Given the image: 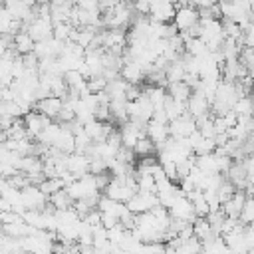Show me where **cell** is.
Here are the masks:
<instances>
[{
    "mask_svg": "<svg viewBox=\"0 0 254 254\" xmlns=\"http://www.w3.org/2000/svg\"><path fill=\"white\" fill-rule=\"evenodd\" d=\"M20 198H22V204L26 210H42L48 202V196L38 187H32V185H28L20 190Z\"/></svg>",
    "mask_w": 254,
    "mask_h": 254,
    "instance_id": "cell-5",
    "label": "cell"
},
{
    "mask_svg": "<svg viewBox=\"0 0 254 254\" xmlns=\"http://www.w3.org/2000/svg\"><path fill=\"white\" fill-rule=\"evenodd\" d=\"M145 137L155 145V149H159L169 139V127L163 125V123H157V121L149 119L147 125H145Z\"/></svg>",
    "mask_w": 254,
    "mask_h": 254,
    "instance_id": "cell-11",
    "label": "cell"
},
{
    "mask_svg": "<svg viewBox=\"0 0 254 254\" xmlns=\"http://www.w3.org/2000/svg\"><path fill=\"white\" fill-rule=\"evenodd\" d=\"M71 30H73V28H71L67 22H64V24H54V28H52V38L58 40V42H67Z\"/></svg>",
    "mask_w": 254,
    "mask_h": 254,
    "instance_id": "cell-24",
    "label": "cell"
},
{
    "mask_svg": "<svg viewBox=\"0 0 254 254\" xmlns=\"http://www.w3.org/2000/svg\"><path fill=\"white\" fill-rule=\"evenodd\" d=\"M34 46H36V42H34V40L30 38V34L24 32V30H20L18 34L12 36V48L16 50L18 56H24V54L34 52Z\"/></svg>",
    "mask_w": 254,
    "mask_h": 254,
    "instance_id": "cell-13",
    "label": "cell"
},
{
    "mask_svg": "<svg viewBox=\"0 0 254 254\" xmlns=\"http://www.w3.org/2000/svg\"><path fill=\"white\" fill-rule=\"evenodd\" d=\"M52 22L50 20H40V18H36L30 26H28V34H30V38L34 40V42H44V40H48V38H52Z\"/></svg>",
    "mask_w": 254,
    "mask_h": 254,
    "instance_id": "cell-12",
    "label": "cell"
},
{
    "mask_svg": "<svg viewBox=\"0 0 254 254\" xmlns=\"http://www.w3.org/2000/svg\"><path fill=\"white\" fill-rule=\"evenodd\" d=\"M165 91L175 99V101H181V103H187V99L190 97L192 89L185 83V81H177V83H167Z\"/></svg>",
    "mask_w": 254,
    "mask_h": 254,
    "instance_id": "cell-16",
    "label": "cell"
},
{
    "mask_svg": "<svg viewBox=\"0 0 254 254\" xmlns=\"http://www.w3.org/2000/svg\"><path fill=\"white\" fill-rule=\"evenodd\" d=\"M192 236H194L196 240H200V244H206V242H210L216 234L212 232V228H210V224L206 222V218H194V222H192Z\"/></svg>",
    "mask_w": 254,
    "mask_h": 254,
    "instance_id": "cell-15",
    "label": "cell"
},
{
    "mask_svg": "<svg viewBox=\"0 0 254 254\" xmlns=\"http://www.w3.org/2000/svg\"><path fill=\"white\" fill-rule=\"evenodd\" d=\"M6 141V135H4V131H0V145Z\"/></svg>",
    "mask_w": 254,
    "mask_h": 254,
    "instance_id": "cell-33",
    "label": "cell"
},
{
    "mask_svg": "<svg viewBox=\"0 0 254 254\" xmlns=\"http://www.w3.org/2000/svg\"><path fill=\"white\" fill-rule=\"evenodd\" d=\"M2 8H4V2H0V10H2Z\"/></svg>",
    "mask_w": 254,
    "mask_h": 254,
    "instance_id": "cell-35",
    "label": "cell"
},
{
    "mask_svg": "<svg viewBox=\"0 0 254 254\" xmlns=\"http://www.w3.org/2000/svg\"><path fill=\"white\" fill-rule=\"evenodd\" d=\"M65 171L73 179H79V177L89 173V159L85 155H79V153H69L65 157Z\"/></svg>",
    "mask_w": 254,
    "mask_h": 254,
    "instance_id": "cell-9",
    "label": "cell"
},
{
    "mask_svg": "<svg viewBox=\"0 0 254 254\" xmlns=\"http://www.w3.org/2000/svg\"><path fill=\"white\" fill-rule=\"evenodd\" d=\"M238 62L252 73V64H254V52H252V48H242L240 54H238Z\"/></svg>",
    "mask_w": 254,
    "mask_h": 254,
    "instance_id": "cell-27",
    "label": "cell"
},
{
    "mask_svg": "<svg viewBox=\"0 0 254 254\" xmlns=\"http://www.w3.org/2000/svg\"><path fill=\"white\" fill-rule=\"evenodd\" d=\"M22 121H24L26 135H28V139H32V141H36V137L52 123V119L40 115L38 111H28L26 115H22Z\"/></svg>",
    "mask_w": 254,
    "mask_h": 254,
    "instance_id": "cell-3",
    "label": "cell"
},
{
    "mask_svg": "<svg viewBox=\"0 0 254 254\" xmlns=\"http://www.w3.org/2000/svg\"><path fill=\"white\" fill-rule=\"evenodd\" d=\"M173 24L179 32H187L190 30L194 24H198V10L192 6V4H185V6H179L175 16H173Z\"/></svg>",
    "mask_w": 254,
    "mask_h": 254,
    "instance_id": "cell-2",
    "label": "cell"
},
{
    "mask_svg": "<svg viewBox=\"0 0 254 254\" xmlns=\"http://www.w3.org/2000/svg\"><path fill=\"white\" fill-rule=\"evenodd\" d=\"M38 189H40L46 196H50V194H54L56 190H62V189H64V181H62L60 177H56V179H44V181L38 185Z\"/></svg>",
    "mask_w": 254,
    "mask_h": 254,
    "instance_id": "cell-21",
    "label": "cell"
},
{
    "mask_svg": "<svg viewBox=\"0 0 254 254\" xmlns=\"http://www.w3.org/2000/svg\"><path fill=\"white\" fill-rule=\"evenodd\" d=\"M62 105H64V101H62L60 97L48 95V97H44V99L36 101L32 111H38L40 115H44V117H48V119H52V121H54V119L58 117V113H60Z\"/></svg>",
    "mask_w": 254,
    "mask_h": 254,
    "instance_id": "cell-10",
    "label": "cell"
},
{
    "mask_svg": "<svg viewBox=\"0 0 254 254\" xmlns=\"http://www.w3.org/2000/svg\"><path fill=\"white\" fill-rule=\"evenodd\" d=\"M0 2H4V0H0Z\"/></svg>",
    "mask_w": 254,
    "mask_h": 254,
    "instance_id": "cell-37",
    "label": "cell"
},
{
    "mask_svg": "<svg viewBox=\"0 0 254 254\" xmlns=\"http://www.w3.org/2000/svg\"><path fill=\"white\" fill-rule=\"evenodd\" d=\"M234 190H236V189H234V187H232V185H230V183L224 179V181L220 183V187L216 189V196H218V202H220V204H222V202H226V200H228V198L234 194Z\"/></svg>",
    "mask_w": 254,
    "mask_h": 254,
    "instance_id": "cell-26",
    "label": "cell"
},
{
    "mask_svg": "<svg viewBox=\"0 0 254 254\" xmlns=\"http://www.w3.org/2000/svg\"><path fill=\"white\" fill-rule=\"evenodd\" d=\"M167 127H169V137H173V139H187L190 133L196 131L194 119H192L189 113H185V115H181V117L169 121Z\"/></svg>",
    "mask_w": 254,
    "mask_h": 254,
    "instance_id": "cell-4",
    "label": "cell"
},
{
    "mask_svg": "<svg viewBox=\"0 0 254 254\" xmlns=\"http://www.w3.org/2000/svg\"><path fill=\"white\" fill-rule=\"evenodd\" d=\"M52 147H56L60 153H64V155H69V153H73V149H75V143H73V133L65 127V125H62V131H60V135L56 137V141H54V145Z\"/></svg>",
    "mask_w": 254,
    "mask_h": 254,
    "instance_id": "cell-14",
    "label": "cell"
},
{
    "mask_svg": "<svg viewBox=\"0 0 254 254\" xmlns=\"http://www.w3.org/2000/svg\"><path fill=\"white\" fill-rule=\"evenodd\" d=\"M105 85H107V81L103 79V75H95V77L85 79V87H87L89 93H99V91L105 89Z\"/></svg>",
    "mask_w": 254,
    "mask_h": 254,
    "instance_id": "cell-25",
    "label": "cell"
},
{
    "mask_svg": "<svg viewBox=\"0 0 254 254\" xmlns=\"http://www.w3.org/2000/svg\"><path fill=\"white\" fill-rule=\"evenodd\" d=\"M185 52L192 58H198V56L206 54L208 50H206V46L200 38H189V40H185Z\"/></svg>",
    "mask_w": 254,
    "mask_h": 254,
    "instance_id": "cell-20",
    "label": "cell"
},
{
    "mask_svg": "<svg viewBox=\"0 0 254 254\" xmlns=\"http://www.w3.org/2000/svg\"><path fill=\"white\" fill-rule=\"evenodd\" d=\"M131 6H133V12L139 14V16H149V12H151L149 0H133Z\"/></svg>",
    "mask_w": 254,
    "mask_h": 254,
    "instance_id": "cell-30",
    "label": "cell"
},
{
    "mask_svg": "<svg viewBox=\"0 0 254 254\" xmlns=\"http://www.w3.org/2000/svg\"><path fill=\"white\" fill-rule=\"evenodd\" d=\"M48 204H50L54 210H67V208H71L73 200H71V198L67 196V192L62 189V190H56L54 194L48 196Z\"/></svg>",
    "mask_w": 254,
    "mask_h": 254,
    "instance_id": "cell-17",
    "label": "cell"
},
{
    "mask_svg": "<svg viewBox=\"0 0 254 254\" xmlns=\"http://www.w3.org/2000/svg\"><path fill=\"white\" fill-rule=\"evenodd\" d=\"M252 220H254V200L252 198H246L244 204H242V208H240L238 222L246 226V224H252Z\"/></svg>",
    "mask_w": 254,
    "mask_h": 254,
    "instance_id": "cell-23",
    "label": "cell"
},
{
    "mask_svg": "<svg viewBox=\"0 0 254 254\" xmlns=\"http://www.w3.org/2000/svg\"><path fill=\"white\" fill-rule=\"evenodd\" d=\"M141 93H143V87H141V85H131V83H129V85H127V91H125V99H127V101H135Z\"/></svg>",
    "mask_w": 254,
    "mask_h": 254,
    "instance_id": "cell-31",
    "label": "cell"
},
{
    "mask_svg": "<svg viewBox=\"0 0 254 254\" xmlns=\"http://www.w3.org/2000/svg\"><path fill=\"white\" fill-rule=\"evenodd\" d=\"M8 210H12V208H10V204L0 196V212H8Z\"/></svg>",
    "mask_w": 254,
    "mask_h": 254,
    "instance_id": "cell-32",
    "label": "cell"
},
{
    "mask_svg": "<svg viewBox=\"0 0 254 254\" xmlns=\"http://www.w3.org/2000/svg\"><path fill=\"white\" fill-rule=\"evenodd\" d=\"M133 153H135V159H141V157H151V155H155L157 149H155V145H153L147 137H143V139H139V141L133 145Z\"/></svg>",
    "mask_w": 254,
    "mask_h": 254,
    "instance_id": "cell-19",
    "label": "cell"
},
{
    "mask_svg": "<svg viewBox=\"0 0 254 254\" xmlns=\"http://www.w3.org/2000/svg\"><path fill=\"white\" fill-rule=\"evenodd\" d=\"M232 111H234L238 117H248V115L252 113V101H250V97H248V95L238 97V99L234 101V105H232Z\"/></svg>",
    "mask_w": 254,
    "mask_h": 254,
    "instance_id": "cell-22",
    "label": "cell"
},
{
    "mask_svg": "<svg viewBox=\"0 0 254 254\" xmlns=\"http://www.w3.org/2000/svg\"><path fill=\"white\" fill-rule=\"evenodd\" d=\"M157 204H159V200H157V194H155V192H139V190L125 202L127 210L133 212V214L149 212V210L155 208Z\"/></svg>",
    "mask_w": 254,
    "mask_h": 254,
    "instance_id": "cell-1",
    "label": "cell"
},
{
    "mask_svg": "<svg viewBox=\"0 0 254 254\" xmlns=\"http://www.w3.org/2000/svg\"><path fill=\"white\" fill-rule=\"evenodd\" d=\"M36 4H50V0H36Z\"/></svg>",
    "mask_w": 254,
    "mask_h": 254,
    "instance_id": "cell-34",
    "label": "cell"
},
{
    "mask_svg": "<svg viewBox=\"0 0 254 254\" xmlns=\"http://www.w3.org/2000/svg\"><path fill=\"white\" fill-rule=\"evenodd\" d=\"M0 101H2V97H0Z\"/></svg>",
    "mask_w": 254,
    "mask_h": 254,
    "instance_id": "cell-36",
    "label": "cell"
},
{
    "mask_svg": "<svg viewBox=\"0 0 254 254\" xmlns=\"http://www.w3.org/2000/svg\"><path fill=\"white\" fill-rule=\"evenodd\" d=\"M187 113H189L192 119H196V117H202V115L210 113V103L206 101V97H204L200 91L192 89L190 97L187 99Z\"/></svg>",
    "mask_w": 254,
    "mask_h": 254,
    "instance_id": "cell-8",
    "label": "cell"
},
{
    "mask_svg": "<svg viewBox=\"0 0 254 254\" xmlns=\"http://www.w3.org/2000/svg\"><path fill=\"white\" fill-rule=\"evenodd\" d=\"M183 75H185V67L181 64V58L171 62L167 67H165V77H167V83H177V81H183Z\"/></svg>",
    "mask_w": 254,
    "mask_h": 254,
    "instance_id": "cell-18",
    "label": "cell"
},
{
    "mask_svg": "<svg viewBox=\"0 0 254 254\" xmlns=\"http://www.w3.org/2000/svg\"><path fill=\"white\" fill-rule=\"evenodd\" d=\"M169 216L175 220H185V222H194V212H192V204L187 200V196H179L173 200V204L167 208Z\"/></svg>",
    "mask_w": 254,
    "mask_h": 254,
    "instance_id": "cell-6",
    "label": "cell"
},
{
    "mask_svg": "<svg viewBox=\"0 0 254 254\" xmlns=\"http://www.w3.org/2000/svg\"><path fill=\"white\" fill-rule=\"evenodd\" d=\"M107 171V163L99 157H91L89 159V175H99V173H105Z\"/></svg>",
    "mask_w": 254,
    "mask_h": 254,
    "instance_id": "cell-29",
    "label": "cell"
},
{
    "mask_svg": "<svg viewBox=\"0 0 254 254\" xmlns=\"http://www.w3.org/2000/svg\"><path fill=\"white\" fill-rule=\"evenodd\" d=\"M12 22H14V18L10 16V12L2 8V10H0V36H4V34L10 36V26H12Z\"/></svg>",
    "mask_w": 254,
    "mask_h": 254,
    "instance_id": "cell-28",
    "label": "cell"
},
{
    "mask_svg": "<svg viewBox=\"0 0 254 254\" xmlns=\"http://www.w3.org/2000/svg\"><path fill=\"white\" fill-rule=\"evenodd\" d=\"M119 77L125 79L127 83H131V85H141V81L145 77V71H143L141 64H137L135 60H123V65L119 69Z\"/></svg>",
    "mask_w": 254,
    "mask_h": 254,
    "instance_id": "cell-7",
    "label": "cell"
}]
</instances>
